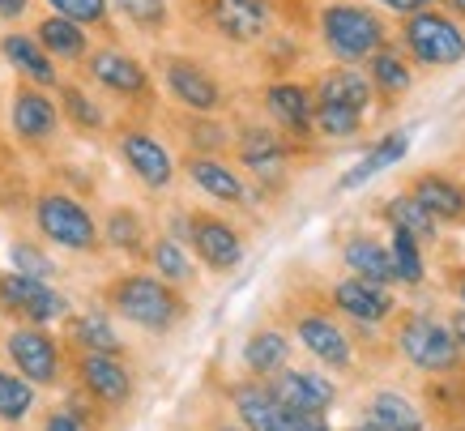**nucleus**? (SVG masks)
<instances>
[{
	"mask_svg": "<svg viewBox=\"0 0 465 431\" xmlns=\"http://www.w3.org/2000/svg\"><path fill=\"white\" fill-rule=\"evenodd\" d=\"M346 431H381V427H376L371 418H363V423H351V427H346Z\"/></svg>",
	"mask_w": 465,
	"mask_h": 431,
	"instance_id": "nucleus-50",
	"label": "nucleus"
},
{
	"mask_svg": "<svg viewBox=\"0 0 465 431\" xmlns=\"http://www.w3.org/2000/svg\"><path fill=\"white\" fill-rule=\"evenodd\" d=\"M231 402H235V415H240L243 431H273L278 418H282V402L273 397V389H269L265 380H243V385H235Z\"/></svg>",
	"mask_w": 465,
	"mask_h": 431,
	"instance_id": "nucleus-25",
	"label": "nucleus"
},
{
	"mask_svg": "<svg viewBox=\"0 0 465 431\" xmlns=\"http://www.w3.org/2000/svg\"><path fill=\"white\" fill-rule=\"evenodd\" d=\"M273 431H333L324 415H299V410H286L282 406V418Z\"/></svg>",
	"mask_w": 465,
	"mask_h": 431,
	"instance_id": "nucleus-42",
	"label": "nucleus"
},
{
	"mask_svg": "<svg viewBox=\"0 0 465 431\" xmlns=\"http://www.w3.org/2000/svg\"><path fill=\"white\" fill-rule=\"evenodd\" d=\"M452 295H457V299H461V307H465V269H457V274H452Z\"/></svg>",
	"mask_w": 465,
	"mask_h": 431,
	"instance_id": "nucleus-49",
	"label": "nucleus"
},
{
	"mask_svg": "<svg viewBox=\"0 0 465 431\" xmlns=\"http://www.w3.org/2000/svg\"><path fill=\"white\" fill-rule=\"evenodd\" d=\"M188 248L197 252V261L213 274H231L243 265V239L240 231L213 214H193V226H188Z\"/></svg>",
	"mask_w": 465,
	"mask_h": 431,
	"instance_id": "nucleus-8",
	"label": "nucleus"
},
{
	"mask_svg": "<svg viewBox=\"0 0 465 431\" xmlns=\"http://www.w3.org/2000/svg\"><path fill=\"white\" fill-rule=\"evenodd\" d=\"M188 180L197 184L205 196L223 201V205H243L248 201V184L240 180V171H231L223 158H210V154H193L188 158Z\"/></svg>",
	"mask_w": 465,
	"mask_h": 431,
	"instance_id": "nucleus-21",
	"label": "nucleus"
},
{
	"mask_svg": "<svg viewBox=\"0 0 465 431\" xmlns=\"http://www.w3.org/2000/svg\"><path fill=\"white\" fill-rule=\"evenodd\" d=\"M0 52H5V60L14 65L26 82H35L39 90H47V85H60L56 77V65H52V56L43 52L39 43L30 39V35H5L0 39Z\"/></svg>",
	"mask_w": 465,
	"mask_h": 431,
	"instance_id": "nucleus-27",
	"label": "nucleus"
},
{
	"mask_svg": "<svg viewBox=\"0 0 465 431\" xmlns=\"http://www.w3.org/2000/svg\"><path fill=\"white\" fill-rule=\"evenodd\" d=\"M0 307L9 316H22L30 325L47 329L52 320H64L69 316V299L43 278H26V274H5L0 278Z\"/></svg>",
	"mask_w": 465,
	"mask_h": 431,
	"instance_id": "nucleus-6",
	"label": "nucleus"
},
{
	"mask_svg": "<svg viewBox=\"0 0 465 431\" xmlns=\"http://www.w3.org/2000/svg\"><path fill=\"white\" fill-rule=\"evenodd\" d=\"M77 380H82L85 397L99 406L133 402V372L120 355H77Z\"/></svg>",
	"mask_w": 465,
	"mask_h": 431,
	"instance_id": "nucleus-12",
	"label": "nucleus"
},
{
	"mask_svg": "<svg viewBox=\"0 0 465 431\" xmlns=\"http://www.w3.org/2000/svg\"><path fill=\"white\" fill-rule=\"evenodd\" d=\"M103 239H107L115 252L145 256V223H142V214H137V209H112V214H107V226H103Z\"/></svg>",
	"mask_w": 465,
	"mask_h": 431,
	"instance_id": "nucleus-35",
	"label": "nucleus"
},
{
	"mask_svg": "<svg viewBox=\"0 0 465 431\" xmlns=\"http://www.w3.org/2000/svg\"><path fill=\"white\" fill-rule=\"evenodd\" d=\"M397 350L401 359L423 376H449L461 367V350H457V337L444 320L427 316V312H410L397 325Z\"/></svg>",
	"mask_w": 465,
	"mask_h": 431,
	"instance_id": "nucleus-4",
	"label": "nucleus"
},
{
	"mask_svg": "<svg viewBox=\"0 0 465 431\" xmlns=\"http://www.w3.org/2000/svg\"><path fill=\"white\" fill-rule=\"evenodd\" d=\"M265 112L278 120V128H286V133L303 137V133H312V112H316V98H312L308 85H299V82H273L265 90Z\"/></svg>",
	"mask_w": 465,
	"mask_h": 431,
	"instance_id": "nucleus-20",
	"label": "nucleus"
},
{
	"mask_svg": "<svg viewBox=\"0 0 465 431\" xmlns=\"http://www.w3.org/2000/svg\"><path fill=\"white\" fill-rule=\"evenodd\" d=\"M107 304L120 320L137 325L145 334H171L183 320V295L158 274H124L112 282Z\"/></svg>",
	"mask_w": 465,
	"mask_h": 431,
	"instance_id": "nucleus-1",
	"label": "nucleus"
},
{
	"mask_svg": "<svg viewBox=\"0 0 465 431\" xmlns=\"http://www.w3.org/2000/svg\"><path fill=\"white\" fill-rule=\"evenodd\" d=\"M393 236H389V261H393V282L397 286H423L427 278V261H423V248L419 239L410 236V231H397L389 226Z\"/></svg>",
	"mask_w": 465,
	"mask_h": 431,
	"instance_id": "nucleus-32",
	"label": "nucleus"
},
{
	"mask_svg": "<svg viewBox=\"0 0 465 431\" xmlns=\"http://www.w3.org/2000/svg\"><path fill=\"white\" fill-rule=\"evenodd\" d=\"M367 418L381 431H427L423 410L410 402L401 389H376L367 402Z\"/></svg>",
	"mask_w": 465,
	"mask_h": 431,
	"instance_id": "nucleus-28",
	"label": "nucleus"
},
{
	"mask_svg": "<svg viewBox=\"0 0 465 431\" xmlns=\"http://www.w3.org/2000/svg\"><path fill=\"white\" fill-rule=\"evenodd\" d=\"M90 77H94L103 90H112V95H120V98H145L150 95V77H145V69L133 56L115 52V47H103V52L90 56Z\"/></svg>",
	"mask_w": 465,
	"mask_h": 431,
	"instance_id": "nucleus-16",
	"label": "nucleus"
},
{
	"mask_svg": "<svg viewBox=\"0 0 465 431\" xmlns=\"http://www.w3.org/2000/svg\"><path fill=\"white\" fill-rule=\"evenodd\" d=\"M69 337L82 355H124V342L103 312H82L69 320Z\"/></svg>",
	"mask_w": 465,
	"mask_h": 431,
	"instance_id": "nucleus-31",
	"label": "nucleus"
},
{
	"mask_svg": "<svg viewBox=\"0 0 465 431\" xmlns=\"http://www.w3.org/2000/svg\"><path fill=\"white\" fill-rule=\"evenodd\" d=\"M410 141H414L410 128H393V133H384V137L376 141V145H371V150H367L363 158L346 171V175H341L338 188L341 193H354V188H363L367 180H376V175H384L389 167H397V163L410 154Z\"/></svg>",
	"mask_w": 465,
	"mask_h": 431,
	"instance_id": "nucleus-19",
	"label": "nucleus"
},
{
	"mask_svg": "<svg viewBox=\"0 0 465 431\" xmlns=\"http://www.w3.org/2000/svg\"><path fill=\"white\" fill-rule=\"evenodd\" d=\"M43 431H90V423H82L69 410H52V415L43 418Z\"/></svg>",
	"mask_w": 465,
	"mask_h": 431,
	"instance_id": "nucleus-43",
	"label": "nucleus"
},
{
	"mask_svg": "<svg viewBox=\"0 0 465 431\" xmlns=\"http://www.w3.org/2000/svg\"><path fill=\"white\" fill-rule=\"evenodd\" d=\"M167 90L175 98H180L188 112H201L210 115L218 103H223V90H218V82H213L210 73L201 69V65H193V60H167Z\"/></svg>",
	"mask_w": 465,
	"mask_h": 431,
	"instance_id": "nucleus-18",
	"label": "nucleus"
},
{
	"mask_svg": "<svg viewBox=\"0 0 465 431\" xmlns=\"http://www.w3.org/2000/svg\"><path fill=\"white\" fill-rule=\"evenodd\" d=\"M371 82H367L363 69H354V65H338V69L321 73V82H316V103H338V107H351V112H363L371 107Z\"/></svg>",
	"mask_w": 465,
	"mask_h": 431,
	"instance_id": "nucleus-23",
	"label": "nucleus"
},
{
	"mask_svg": "<svg viewBox=\"0 0 465 431\" xmlns=\"http://www.w3.org/2000/svg\"><path fill=\"white\" fill-rule=\"evenodd\" d=\"M115 9L142 30H163L167 26V0H115Z\"/></svg>",
	"mask_w": 465,
	"mask_h": 431,
	"instance_id": "nucleus-40",
	"label": "nucleus"
},
{
	"mask_svg": "<svg viewBox=\"0 0 465 431\" xmlns=\"http://www.w3.org/2000/svg\"><path fill=\"white\" fill-rule=\"evenodd\" d=\"M419 205L436 218L440 226H461L465 223V184L452 180L449 171H419L406 188Z\"/></svg>",
	"mask_w": 465,
	"mask_h": 431,
	"instance_id": "nucleus-13",
	"label": "nucleus"
},
{
	"mask_svg": "<svg viewBox=\"0 0 465 431\" xmlns=\"http://www.w3.org/2000/svg\"><path fill=\"white\" fill-rule=\"evenodd\" d=\"M60 98H64V112H69V120L77 128H85V133H99V128L107 125L103 107L90 95H85V90H77V85H64V90H60Z\"/></svg>",
	"mask_w": 465,
	"mask_h": 431,
	"instance_id": "nucleus-38",
	"label": "nucleus"
},
{
	"mask_svg": "<svg viewBox=\"0 0 465 431\" xmlns=\"http://www.w3.org/2000/svg\"><path fill=\"white\" fill-rule=\"evenodd\" d=\"M240 163L252 171L256 180H278L286 167V141L273 133V128H243L240 133Z\"/></svg>",
	"mask_w": 465,
	"mask_h": 431,
	"instance_id": "nucleus-22",
	"label": "nucleus"
},
{
	"mask_svg": "<svg viewBox=\"0 0 465 431\" xmlns=\"http://www.w3.org/2000/svg\"><path fill=\"white\" fill-rule=\"evenodd\" d=\"M9 261H14V274H26V278L52 282V274H56L52 256H47V252H39L35 244H26V239H17L14 248H9Z\"/></svg>",
	"mask_w": 465,
	"mask_h": 431,
	"instance_id": "nucleus-39",
	"label": "nucleus"
},
{
	"mask_svg": "<svg viewBox=\"0 0 465 431\" xmlns=\"http://www.w3.org/2000/svg\"><path fill=\"white\" fill-rule=\"evenodd\" d=\"M333 307L341 316L359 320V325H384L393 316V295L376 286V282H363V278H341L333 282Z\"/></svg>",
	"mask_w": 465,
	"mask_h": 431,
	"instance_id": "nucleus-15",
	"label": "nucleus"
},
{
	"mask_svg": "<svg viewBox=\"0 0 465 431\" xmlns=\"http://www.w3.org/2000/svg\"><path fill=\"white\" fill-rule=\"evenodd\" d=\"M26 5L30 0H0V17H5V22H14V17L26 14Z\"/></svg>",
	"mask_w": 465,
	"mask_h": 431,
	"instance_id": "nucleus-46",
	"label": "nucleus"
},
{
	"mask_svg": "<svg viewBox=\"0 0 465 431\" xmlns=\"http://www.w3.org/2000/svg\"><path fill=\"white\" fill-rule=\"evenodd\" d=\"M367 82H371V95H381L384 103H397L414 90V69H410L406 52L397 47H381L376 56L367 60Z\"/></svg>",
	"mask_w": 465,
	"mask_h": 431,
	"instance_id": "nucleus-24",
	"label": "nucleus"
},
{
	"mask_svg": "<svg viewBox=\"0 0 465 431\" xmlns=\"http://www.w3.org/2000/svg\"><path fill=\"white\" fill-rule=\"evenodd\" d=\"M120 158L128 163V171L150 188V193H163L175 180V158L154 133H142V128H128L120 137Z\"/></svg>",
	"mask_w": 465,
	"mask_h": 431,
	"instance_id": "nucleus-9",
	"label": "nucleus"
},
{
	"mask_svg": "<svg viewBox=\"0 0 465 431\" xmlns=\"http://www.w3.org/2000/svg\"><path fill=\"white\" fill-rule=\"evenodd\" d=\"M295 337L312 359L333 367V372H346L354 363V346H351V337H346V329L333 316H324V312H303L295 320Z\"/></svg>",
	"mask_w": 465,
	"mask_h": 431,
	"instance_id": "nucleus-11",
	"label": "nucleus"
},
{
	"mask_svg": "<svg viewBox=\"0 0 465 431\" xmlns=\"http://www.w3.org/2000/svg\"><path fill=\"white\" fill-rule=\"evenodd\" d=\"M291 363V337L282 329H256L248 342H243V367L256 376V380H269L278 376Z\"/></svg>",
	"mask_w": 465,
	"mask_h": 431,
	"instance_id": "nucleus-29",
	"label": "nucleus"
},
{
	"mask_svg": "<svg viewBox=\"0 0 465 431\" xmlns=\"http://www.w3.org/2000/svg\"><path fill=\"white\" fill-rule=\"evenodd\" d=\"M312 128L321 137H333V141H346L363 128V112H351V107H338V103H316L312 112Z\"/></svg>",
	"mask_w": 465,
	"mask_h": 431,
	"instance_id": "nucleus-37",
	"label": "nucleus"
},
{
	"mask_svg": "<svg viewBox=\"0 0 465 431\" xmlns=\"http://www.w3.org/2000/svg\"><path fill=\"white\" fill-rule=\"evenodd\" d=\"M218 431H243V427H218Z\"/></svg>",
	"mask_w": 465,
	"mask_h": 431,
	"instance_id": "nucleus-51",
	"label": "nucleus"
},
{
	"mask_svg": "<svg viewBox=\"0 0 465 431\" xmlns=\"http://www.w3.org/2000/svg\"><path fill=\"white\" fill-rule=\"evenodd\" d=\"M449 329H452V337H457V350H461V359H465V307L457 312V316H452Z\"/></svg>",
	"mask_w": 465,
	"mask_h": 431,
	"instance_id": "nucleus-47",
	"label": "nucleus"
},
{
	"mask_svg": "<svg viewBox=\"0 0 465 431\" xmlns=\"http://www.w3.org/2000/svg\"><path fill=\"white\" fill-rule=\"evenodd\" d=\"M9 125L22 141H47L60 125V107L39 85H22L14 95V107H9Z\"/></svg>",
	"mask_w": 465,
	"mask_h": 431,
	"instance_id": "nucleus-17",
	"label": "nucleus"
},
{
	"mask_svg": "<svg viewBox=\"0 0 465 431\" xmlns=\"http://www.w3.org/2000/svg\"><path fill=\"white\" fill-rule=\"evenodd\" d=\"M35 43H39L52 60H85V52H90L85 26H77L69 17H43L39 30H35Z\"/></svg>",
	"mask_w": 465,
	"mask_h": 431,
	"instance_id": "nucleus-30",
	"label": "nucleus"
},
{
	"mask_svg": "<svg viewBox=\"0 0 465 431\" xmlns=\"http://www.w3.org/2000/svg\"><path fill=\"white\" fill-rule=\"evenodd\" d=\"M341 261H346V269H351V278L376 282V286H389V282H393L389 244H381V239H371V236L346 239V248H341Z\"/></svg>",
	"mask_w": 465,
	"mask_h": 431,
	"instance_id": "nucleus-26",
	"label": "nucleus"
},
{
	"mask_svg": "<svg viewBox=\"0 0 465 431\" xmlns=\"http://www.w3.org/2000/svg\"><path fill=\"white\" fill-rule=\"evenodd\" d=\"M226 133L218 125H197V150H223Z\"/></svg>",
	"mask_w": 465,
	"mask_h": 431,
	"instance_id": "nucleus-44",
	"label": "nucleus"
},
{
	"mask_svg": "<svg viewBox=\"0 0 465 431\" xmlns=\"http://www.w3.org/2000/svg\"><path fill=\"white\" fill-rule=\"evenodd\" d=\"M145 256H150V265H154V274L163 282H171V286H188L193 282V252H188V244H180V239H154L150 248H145Z\"/></svg>",
	"mask_w": 465,
	"mask_h": 431,
	"instance_id": "nucleus-34",
	"label": "nucleus"
},
{
	"mask_svg": "<svg viewBox=\"0 0 465 431\" xmlns=\"http://www.w3.org/2000/svg\"><path fill=\"white\" fill-rule=\"evenodd\" d=\"M269 389L286 410H299V415H329L333 402H338L333 380L321 372H303V367H282L269 380Z\"/></svg>",
	"mask_w": 465,
	"mask_h": 431,
	"instance_id": "nucleus-10",
	"label": "nucleus"
},
{
	"mask_svg": "<svg viewBox=\"0 0 465 431\" xmlns=\"http://www.w3.org/2000/svg\"><path fill=\"white\" fill-rule=\"evenodd\" d=\"M9 350V363H14L17 376H26L30 385H56L60 367H64V355H60V342L39 325H22L9 334L5 342Z\"/></svg>",
	"mask_w": 465,
	"mask_h": 431,
	"instance_id": "nucleus-7",
	"label": "nucleus"
},
{
	"mask_svg": "<svg viewBox=\"0 0 465 431\" xmlns=\"http://www.w3.org/2000/svg\"><path fill=\"white\" fill-rule=\"evenodd\" d=\"M35 410V385L26 376L0 367V423H22Z\"/></svg>",
	"mask_w": 465,
	"mask_h": 431,
	"instance_id": "nucleus-36",
	"label": "nucleus"
},
{
	"mask_svg": "<svg viewBox=\"0 0 465 431\" xmlns=\"http://www.w3.org/2000/svg\"><path fill=\"white\" fill-rule=\"evenodd\" d=\"M384 223L397 226V231H410L419 244H431V239L440 236V223L410 193H397L384 201Z\"/></svg>",
	"mask_w": 465,
	"mask_h": 431,
	"instance_id": "nucleus-33",
	"label": "nucleus"
},
{
	"mask_svg": "<svg viewBox=\"0 0 465 431\" xmlns=\"http://www.w3.org/2000/svg\"><path fill=\"white\" fill-rule=\"evenodd\" d=\"M401 47L427 69H452L465 60V30L457 17L440 9H419L401 17Z\"/></svg>",
	"mask_w": 465,
	"mask_h": 431,
	"instance_id": "nucleus-3",
	"label": "nucleus"
},
{
	"mask_svg": "<svg viewBox=\"0 0 465 431\" xmlns=\"http://www.w3.org/2000/svg\"><path fill=\"white\" fill-rule=\"evenodd\" d=\"M210 22L231 43H256L265 39L273 9L269 0H210Z\"/></svg>",
	"mask_w": 465,
	"mask_h": 431,
	"instance_id": "nucleus-14",
	"label": "nucleus"
},
{
	"mask_svg": "<svg viewBox=\"0 0 465 431\" xmlns=\"http://www.w3.org/2000/svg\"><path fill=\"white\" fill-rule=\"evenodd\" d=\"M56 17H69L77 26H99L107 22V0H47Z\"/></svg>",
	"mask_w": 465,
	"mask_h": 431,
	"instance_id": "nucleus-41",
	"label": "nucleus"
},
{
	"mask_svg": "<svg viewBox=\"0 0 465 431\" xmlns=\"http://www.w3.org/2000/svg\"><path fill=\"white\" fill-rule=\"evenodd\" d=\"M381 9H389V14H419V9H431V0H376Z\"/></svg>",
	"mask_w": 465,
	"mask_h": 431,
	"instance_id": "nucleus-45",
	"label": "nucleus"
},
{
	"mask_svg": "<svg viewBox=\"0 0 465 431\" xmlns=\"http://www.w3.org/2000/svg\"><path fill=\"white\" fill-rule=\"evenodd\" d=\"M35 226L56 248H69V252L99 248V223H94V214L69 193H43L35 201Z\"/></svg>",
	"mask_w": 465,
	"mask_h": 431,
	"instance_id": "nucleus-5",
	"label": "nucleus"
},
{
	"mask_svg": "<svg viewBox=\"0 0 465 431\" xmlns=\"http://www.w3.org/2000/svg\"><path fill=\"white\" fill-rule=\"evenodd\" d=\"M440 5H444V14L449 17H461L465 22V0H440Z\"/></svg>",
	"mask_w": 465,
	"mask_h": 431,
	"instance_id": "nucleus-48",
	"label": "nucleus"
},
{
	"mask_svg": "<svg viewBox=\"0 0 465 431\" xmlns=\"http://www.w3.org/2000/svg\"><path fill=\"white\" fill-rule=\"evenodd\" d=\"M321 39L329 47V56L338 65H363L371 60L381 47H389V26L381 14H371L367 5H324L321 9Z\"/></svg>",
	"mask_w": 465,
	"mask_h": 431,
	"instance_id": "nucleus-2",
	"label": "nucleus"
}]
</instances>
